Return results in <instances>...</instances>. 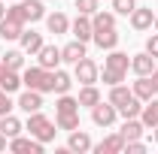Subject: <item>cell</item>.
<instances>
[{"instance_id": "cell-31", "label": "cell", "mask_w": 158, "mask_h": 154, "mask_svg": "<svg viewBox=\"0 0 158 154\" xmlns=\"http://www.w3.org/2000/svg\"><path fill=\"white\" fill-rule=\"evenodd\" d=\"M61 112H79V100L70 94H58V103H55V115Z\"/></svg>"}, {"instance_id": "cell-35", "label": "cell", "mask_w": 158, "mask_h": 154, "mask_svg": "<svg viewBox=\"0 0 158 154\" xmlns=\"http://www.w3.org/2000/svg\"><path fill=\"white\" fill-rule=\"evenodd\" d=\"M125 151L128 154H143L146 151V142L143 139H131V142H125Z\"/></svg>"}, {"instance_id": "cell-21", "label": "cell", "mask_w": 158, "mask_h": 154, "mask_svg": "<svg viewBox=\"0 0 158 154\" xmlns=\"http://www.w3.org/2000/svg\"><path fill=\"white\" fill-rule=\"evenodd\" d=\"M131 91H134V97H137V100H143V103L155 97V88H152L149 76H137V82H134V88H131Z\"/></svg>"}, {"instance_id": "cell-17", "label": "cell", "mask_w": 158, "mask_h": 154, "mask_svg": "<svg viewBox=\"0 0 158 154\" xmlns=\"http://www.w3.org/2000/svg\"><path fill=\"white\" fill-rule=\"evenodd\" d=\"M46 27H49V33H67L70 30V18L64 15V12H46Z\"/></svg>"}, {"instance_id": "cell-33", "label": "cell", "mask_w": 158, "mask_h": 154, "mask_svg": "<svg viewBox=\"0 0 158 154\" xmlns=\"http://www.w3.org/2000/svg\"><path fill=\"white\" fill-rule=\"evenodd\" d=\"M137 9V0H113V12L116 15H131Z\"/></svg>"}, {"instance_id": "cell-16", "label": "cell", "mask_w": 158, "mask_h": 154, "mask_svg": "<svg viewBox=\"0 0 158 154\" xmlns=\"http://www.w3.org/2000/svg\"><path fill=\"white\" fill-rule=\"evenodd\" d=\"M85 58V42L82 39H73V42H67L64 48H61V60L64 64H76V60Z\"/></svg>"}, {"instance_id": "cell-36", "label": "cell", "mask_w": 158, "mask_h": 154, "mask_svg": "<svg viewBox=\"0 0 158 154\" xmlns=\"http://www.w3.org/2000/svg\"><path fill=\"white\" fill-rule=\"evenodd\" d=\"M9 112H12V100H9V94H6L3 88H0V118L9 115Z\"/></svg>"}, {"instance_id": "cell-32", "label": "cell", "mask_w": 158, "mask_h": 154, "mask_svg": "<svg viewBox=\"0 0 158 154\" xmlns=\"http://www.w3.org/2000/svg\"><path fill=\"white\" fill-rule=\"evenodd\" d=\"M140 112H143V100H137V97H131L125 106H118V115L122 118H140Z\"/></svg>"}, {"instance_id": "cell-39", "label": "cell", "mask_w": 158, "mask_h": 154, "mask_svg": "<svg viewBox=\"0 0 158 154\" xmlns=\"http://www.w3.org/2000/svg\"><path fill=\"white\" fill-rule=\"evenodd\" d=\"M6 148H9V136L0 133V151H6Z\"/></svg>"}, {"instance_id": "cell-11", "label": "cell", "mask_w": 158, "mask_h": 154, "mask_svg": "<svg viewBox=\"0 0 158 154\" xmlns=\"http://www.w3.org/2000/svg\"><path fill=\"white\" fill-rule=\"evenodd\" d=\"M37 64L46 67V70H58L61 67V48L58 45H43L37 52Z\"/></svg>"}, {"instance_id": "cell-37", "label": "cell", "mask_w": 158, "mask_h": 154, "mask_svg": "<svg viewBox=\"0 0 158 154\" xmlns=\"http://www.w3.org/2000/svg\"><path fill=\"white\" fill-rule=\"evenodd\" d=\"M146 52H149V55L158 60V30H155V33H152L149 39H146Z\"/></svg>"}, {"instance_id": "cell-41", "label": "cell", "mask_w": 158, "mask_h": 154, "mask_svg": "<svg viewBox=\"0 0 158 154\" xmlns=\"http://www.w3.org/2000/svg\"><path fill=\"white\" fill-rule=\"evenodd\" d=\"M152 130H155V133H152V139H155V142H158V127H152Z\"/></svg>"}, {"instance_id": "cell-5", "label": "cell", "mask_w": 158, "mask_h": 154, "mask_svg": "<svg viewBox=\"0 0 158 154\" xmlns=\"http://www.w3.org/2000/svg\"><path fill=\"white\" fill-rule=\"evenodd\" d=\"M116 118H118V109L106 100H100L98 106H91V121L98 124V127H110V124H116Z\"/></svg>"}, {"instance_id": "cell-6", "label": "cell", "mask_w": 158, "mask_h": 154, "mask_svg": "<svg viewBox=\"0 0 158 154\" xmlns=\"http://www.w3.org/2000/svg\"><path fill=\"white\" fill-rule=\"evenodd\" d=\"M46 148V142H40V139H27V136H15V139H9V151L15 154H43Z\"/></svg>"}, {"instance_id": "cell-26", "label": "cell", "mask_w": 158, "mask_h": 154, "mask_svg": "<svg viewBox=\"0 0 158 154\" xmlns=\"http://www.w3.org/2000/svg\"><path fill=\"white\" fill-rule=\"evenodd\" d=\"M70 88H73V76L64 73V70H55V85H52V91H55V94H70Z\"/></svg>"}, {"instance_id": "cell-34", "label": "cell", "mask_w": 158, "mask_h": 154, "mask_svg": "<svg viewBox=\"0 0 158 154\" xmlns=\"http://www.w3.org/2000/svg\"><path fill=\"white\" fill-rule=\"evenodd\" d=\"M100 6V0H76V9L82 12V15H94Z\"/></svg>"}, {"instance_id": "cell-9", "label": "cell", "mask_w": 158, "mask_h": 154, "mask_svg": "<svg viewBox=\"0 0 158 154\" xmlns=\"http://www.w3.org/2000/svg\"><path fill=\"white\" fill-rule=\"evenodd\" d=\"M19 9L21 15H24V21H43L46 18V6H43V0H19Z\"/></svg>"}, {"instance_id": "cell-24", "label": "cell", "mask_w": 158, "mask_h": 154, "mask_svg": "<svg viewBox=\"0 0 158 154\" xmlns=\"http://www.w3.org/2000/svg\"><path fill=\"white\" fill-rule=\"evenodd\" d=\"M21 85H24V82H21L19 70H6V73H3V79H0V88H3L6 94H15Z\"/></svg>"}, {"instance_id": "cell-28", "label": "cell", "mask_w": 158, "mask_h": 154, "mask_svg": "<svg viewBox=\"0 0 158 154\" xmlns=\"http://www.w3.org/2000/svg\"><path fill=\"white\" fill-rule=\"evenodd\" d=\"M0 64H3L6 70H21V67H24V52H21V48H12V52H6V55L0 58Z\"/></svg>"}, {"instance_id": "cell-43", "label": "cell", "mask_w": 158, "mask_h": 154, "mask_svg": "<svg viewBox=\"0 0 158 154\" xmlns=\"http://www.w3.org/2000/svg\"><path fill=\"white\" fill-rule=\"evenodd\" d=\"M152 24H155V30H158V15H155V21H152Z\"/></svg>"}, {"instance_id": "cell-22", "label": "cell", "mask_w": 158, "mask_h": 154, "mask_svg": "<svg viewBox=\"0 0 158 154\" xmlns=\"http://www.w3.org/2000/svg\"><path fill=\"white\" fill-rule=\"evenodd\" d=\"M140 121H143V127H158V100H146V106H143V112H140Z\"/></svg>"}, {"instance_id": "cell-7", "label": "cell", "mask_w": 158, "mask_h": 154, "mask_svg": "<svg viewBox=\"0 0 158 154\" xmlns=\"http://www.w3.org/2000/svg\"><path fill=\"white\" fill-rule=\"evenodd\" d=\"M94 148V142H91V136L85 133V130H70V139H67V151H76V154H85Z\"/></svg>"}, {"instance_id": "cell-15", "label": "cell", "mask_w": 158, "mask_h": 154, "mask_svg": "<svg viewBox=\"0 0 158 154\" xmlns=\"http://www.w3.org/2000/svg\"><path fill=\"white\" fill-rule=\"evenodd\" d=\"M131 70H134V76H149L155 70V58L149 52H140V55L131 58Z\"/></svg>"}, {"instance_id": "cell-4", "label": "cell", "mask_w": 158, "mask_h": 154, "mask_svg": "<svg viewBox=\"0 0 158 154\" xmlns=\"http://www.w3.org/2000/svg\"><path fill=\"white\" fill-rule=\"evenodd\" d=\"M98 79H100V70L88 55L73 64V82H79V85H98Z\"/></svg>"}, {"instance_id": "cell-18", "label": "cell", "mask_w": 158, "mask_h": 154, "mask_svg": "<svg viewBox=\"0 0 158 154\" xmlns=\"http://www.w3.org/2000/svg\"><path fill=\"white\" fill-rule=\"evenodd\" d=\"M152 21H155L152 9H143V6H137V9L131 12V27H134V30H149V27H152Z\"/></svg>"}, {"instance_id": "cell-14", "label": "cell", "mask_w": 158, "mask_h": 154, "mask_svg": "<svg viewBox=\"0 0 158 154\" xmlns=\"http://www.w3.org/2000/svg\"><path fill=\"white\" fill-rule=\"evenodd\" d=\"M19 42H21V52H24V55H37L40 48L46 45V42H43V33H37V30H21Z\"/></svg>"}, {"instance_id": "cell-8", "label": "cell", "mask_w": 158, "mask_h": 154, "mask_svg": "<svg viewBox=\"0 0 158 154\" xmlns=\"http://www.w3.org/2000/svg\"><path fill=\"white\" fill-rule=\"evenodd\" d=\"M94 151H98V154H122V151H125V136H122V133L103 136L98 145H94Z\"/></svg>"}, {"instance_id": "cell-13", "label": "cell", "mask_w": 158, "mask_h": 154, "mask_svg": "<svg viewBox=\"0 0 158 154\" xmlns=\"http://www.w3.org/2000/svg\"><path fill=\"white\" fill-rule=\"evenodd\" d=\"M19 109L27 112V115H31V112H40V109H43V94H40V91H31V88L21 91L19 94Z\"/></svg>"}, {"instance_id": "cell-10", "label": "cell", "mask_w": 158, "mask_h": 154, "mask_svg": "<svg viewBox=\"0 0 158 154\" xmlns=\"http://www.w3.org/2000/svg\"><path fill=\"white\" fill-rule=\"evenodd\" d=\"M70 30H73V37L82 39V42H88V39L94 37V24H91V15H82L79 12L76 21H70Z\"/></svg>"}, {"instance_id": "cell-25", "label": "cell", "mask_w": 158, "mask_h": 154, "mask_svg": "<svg viewBox=\"0 0 158 154\" xmlns=\"http://www.w3.org/2000/svg\"><path fill=\"white\" fill-rule=\"evenodd\" d=\"M76 100H79V106H88V109H91V106L100 103V91L94 88V85H82V91H79Z\"/></svg>"}, {"instance_id": "cell-30", "label": "cell", "mask_w": 158, "mask_h": 154, "mask_svg": "<svg viewBox=\"0 0 158 154\" xmlns=\"http://www.w3.org/2000/svg\"><path fill=\"white\" fill-rule=\"evenodd\" d=\"M55 124H58V130H76L79 127V112H61V115H55Z\"/></svg>"}, {"instance_id": "cell-19", "label": "cell", "mask_w": 158, "mask_h": 154, "mask_svg": "<svg viewBox=\"0 0 158 154\" xmlns=\"http://www.w3.org/2000/svg\"><path fill=\"white\" fill-rule=\"evenodd\" d=\"M21 130H24V124H21V121H19L15 115H12V112L0 118V133H3V136H9V139H15V136H21Z\"/></svg>"}, {"instance_id": "cell-42", "label": "cell", "mask_w": 158, "mask_h": 154, "mask_svg": "<svg viewBox=\"0 0 158 154\" xmlns=\"http://www.w3.org/2000/svg\"><path fill=\"white\" fill-rule=\"evenodd\" d=\"M3 73H6V67H3V64H0V79H3Z\"/></svg>"}, {"instance_id": "cell-23", "label": "cell", "mask_w": 158, "mask_h": 154, "mask_svg": "<svg viewBox=\"0 0 158 154\" xmlns=\"http://www.w3.org/2000/svg\"><path fill=\"white\" fill-rule=\"evenodd\" d=\"M24 24L21 21H12V18H0V39H19Z\"/></svg>"}, {"instance_id": "cell-12", "label": "cell", "mask_w": 158, "mask_h": 154, "mask_svg": "<svg viewBox=\"0 0 158 154\" xmlns=\"http://www.w3.org/2000/svg\"><path fill=\"white\" fill-rule=\"evenodd\" d=\"M94 45H98V48H103V52H113V48H118V30L116 27H106V30H94Z\"/></svg>"}, {"instance_id": "cell-3", "label": "cell", "mask_w": 158, "mask_h": 154, "mask_svg": "<svg viewBox=\"0 0 158 154\" xmlns=\"http://www.w3.org/2000/svg\"><path fill=\"white\" fill-rule=\"evenodd\" d=\"M24 130H31V136L40 139V142H52L55 133H58V124H52L43 112H31V115H27V124H24Z\"/></svg>"}, {"instance_id": "cell-20", "label": "cell", "mask_w": 158, "mask_h": 154, "mask_svg": "<svg viewBox=\"0 0 158 154\" xmlns=\"http://www.w3.org/2000/svg\"><path fill=\"white\" fill-rule=\"evenodd\" d=\"M118 133L125 136V142H131V139H143V121H140V118H125V124H122Z\"/></svg>"}, {"instance_id": "cell-1", "label": "cell", "mask_w": 158, "mask_h": 154, "mask_svg": "<svg viewBox=\"0 0 158 154\" xmlns=\"http://www.w3.org/2000/svg\"><path fill=\"white\" fill-rule=\"evenodd\" d=\"M128 70H131V58L125 55V52H118V48H113L110 55H106V60H103V85H122L125 82V76H128Z\"/></svg>"}, {"instance_id": "cell-38", "label": "cell", "mask_w": 158, "mask_h": 154, "mask_svg": "<svg viewBox=\"0 0 158 154\" xmlns=\"http://www.w3.org/2000/svg\"><path fill=\"white\" fill-rule=\"evenodd\" d=\"M149 82H152V88H155V94H158V67L149 73Z\"/></svg>"}, {"instance_id": "cell-2", "label": "cell", "mask_w": 158, "mask_h": 154, "mask_svg": "<svg viewBox=\"0 0 158 154\" xmlns=\"http://www.w3.org/2000/svg\"><path fill=\"white\" fill-rule=\"evenodd\" d=\"M21 82H24V88L46 94V91H52V85H55V70H46V67L37 64V67H31V70L21 73Z\"/></svg>"}, {"instance_id": "cell-29", "label": "cell", "mask_w": 158, "mask_h": 154, "mask_svg": "<svg viewBox=\"0 0 158 154\" xmlns=\"http://www.w3.org/2000/svg\"><path fill=\"white\" fill-rule=\"evenodd\" d=\"M131 97H134V91H128L125 85H113V88H110V103H113L116 109H118V106H125Z\"/></svg>"}, {"instance_id": "cell-40", "label": "cell", "mask_w": 158, "mask_h": 154, "mask_svg": "<svg viewBox=\"0 0 158 154\" xmlns=\"http://www.w3.org/2000/svg\"><path fill=\"white\" fill-rule=\"evenodd\" d=\"M6 15V0H0V18Z\"/></svg>"}, {"instance_id": "cell-27", "label": "cell", "mask_w": 158, "mask_h": 154, "mask_svg": "<svg viewBox=\"0 0 158 154\" xmlns=\"http://www.w3.org/2000/svg\"><path fill=\"white\" fill-rule=\"evenodd\" d=\"M91 24H94V30H106V27H116V12H103V9H98V12L91 15Z\"/></svg>"}]
</instances>
